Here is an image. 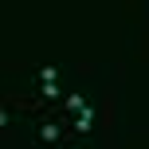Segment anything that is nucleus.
I'll use <instances>...</instances> for the list:
<instances>
[{
  "mask_svg": "<svg viewBox=\"0 0 149 149\" xmlns=\"http://www.w3.org/2000/svg\"><path fill=\"white\" fill-rule=\"evenodd\" d=\"M59 137H63V126H59V122L47 118V122H39V126H36V141H39V145H55Z\"/></svg>",
  "mask_w": 149,
  "mask_h": 149,
  "instance_id": "obj_1",
  "label": "nucleus"
},
{
  "mask_svg": "<svg viewBox=\"0 0 149 149\" xmlns=\"http://www.w3.org/2000/svg\"><path fill=\"white\" fill-rule=\"evenodd\" d=\"M63 110H67L71 118H79V114L86 110V94H79V90H71V94L63 98Z\"/></svg>",
  "mask_w": 149,
  "mask_h": 149,
  "instance_id": "obj_2",
  "label": "nucleus"
},
{
  "mask_svg": "<svg viewBox=\"0 0 149 149\" xmlns=\"http://www.w3.org/2000/svg\"><path fill=\"white\" fill-rule=\"evenodd\" d=\"M94 118H98V110L94 106H86V110L74 118V134H90V126H94Z\"/></svg>",
  "mask_w": 149,
  "mask_h": 149,
  "instance_id": "obj_3",
  "label": "nucleus"
},
{
  "mask_svg": "<svg viewBox=\"0 0 149 149\" xmlns=\"http://www.w3.org/2000/svg\"><path fill=\"white\" fill-rule=\"evenodd\" d=\"M36 79H39V86H43V82H55V79H59V67H39Z\"/></svg>",
  "mask_w": 149,
  "mask_h": 149,
  "instance_id": "obj_4",
  "label": "nucleus"
},
{
  "mask_svg": "<svg viewBox=\"0 0 149 149\" xmlns=\"http://www.w3.org/2000/svg\"><path fill=\"white\" fill-rule=\"evenodd\" d=\"M39 98H43V102H55V98H59V86H55V82H43V90H39Z\"/></svg>",
  "mask_w": 149,
  "mask_h": 149,
  "instance_id": "obj_5",
  "label": "nucleus"
},
{
  "mask_svg": "<svg viewBox=\"0 0 149 149\" xmlns=\"http://www.w3.org/2000/svg\"><path fill=\"white\" fill-rule=\"evenodd\" d=\"M0 126H12V106H0Z\"/></svg>",
  "mask_w": 149,
  "mask_h": 149,
  "instance_id": "obj_6",
  "label": "nucleus"
},
{
  "mask_svg": "<svg viewBox=\"0 0 149 149\" xmlns=\"http://www.w3.org/2000/svg\"><path fill=\"white\" fill-rule=\"evenodd\" d=\"M71 149H90V145H71Z\"/></svg>",
  "mask_w": 149,
  "mask_h": 149,
  "instance_id": "obj_7",
  "label": "nucleus"
}]
</instances>
